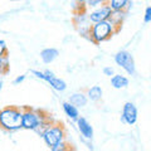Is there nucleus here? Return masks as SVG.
<instances>
[{
    "instance_id": "obj_1",
    "label": "nucleus",
    "mask_w": 151,
    "mask_h": 151,
    "mask_svg": "<svg viewBox=\"0 0 151 151\" xmlns=\"http://www.w3.org/2000/svg\"><path fill=\"white\" fill-rule=\"evenodd\" d=\"M22 112V129L37 131L40 135L43 134L47 127L54 122V120L52 119V115L42 110H34L29 106H23Z\"/></svg>"
},
{
    "instance_id": "obj_2",
    "label": "nucleus",
    "mask_w": 151,
    "mask_h": 151,
    "mask_svg": "<svg viewBox=\"0 0 151 151\" xmlns=\"http://www.w3.org/2000/svg\"><path fill=\"white\" fill-rule=\"evenodd\" d=\"M22 107L5 106L0 108V129L8 132L18 131L22 129Z\"/></svg>"
},
{
    "instance_id": "obj_3",
    "label": "nucleus",
    "mask_w": 151,
    "mask_h": 151,
    "mask_svg": "<svg viewBox=\"0 0 151 151\" xmlns=\"http://www.w3.org/2000/svg\"><path fill=\"white\" fill-rule=\"evenodd\" d=\"M117 32H119V29H117L110 20L94 23V24L91 25V28H89L88 39L92 40L94 44H98V43H102V42L108 40Z\"/></svg>"
},
{
    "instance_id": "obj_4",
    "label": "nucleus",
    "mask_w": 151,
    "mask_h": 151,
    "mask_svg": "<svg viewBox=\"0 0 151 151\" xmlns=\"http://www.w3.org/2000/svg\"><path fill=\"white\" fill-rule=\"evenodd\" d=\"M65 127L62 122H57L54 121L50 126H48L47 129L43 131L42 134V137H43L44 142L47 144L49 149H52L53 146H55L57 144L62 142V141L65 140Z\"/></svg>"
},
{
    "instance_id": "obj_5",
    "label": "nucleus",
    "mask_w": 151,
    "mask_h": 151,
    "mask_svg": "<svg viewBox=\"0 0 151 151\" xmlns=\"http://www.w3.org/2000/svg\"><path fill=\"white\" fill-rule=\"evenodd\" d=\"M115 62L117 65L125 70L126 73L130 76H134L136 73V65H135V59L132 54L127 50H119L115 54Z\"/></svg>"
},
{
    "instance_id": "obj_6",
    "label": "nucleus",
    "mask_w": 151,
    "mask_h": 151,
    "mask_svg": "<svg viewBox=\"0 0 151 151\" xmlns=\"http://www.w3.org/2000/svg\"><path fill=\"white\" fill-rule=\"evenodd\" d=\"M112 10L110 5H108V1H103L102 5H100V8L94 9L93 12H91L88 14V20L92 22L93 24L94 23H100V22H106V20H110L111 17H112Z\"/></svg>"
},
{
    "instance_id": "obj_7",
    "label": "nucleus",
    "mask_w": 151,
    "mask_h": 151,
    "mask_svg": "<svg viewBox=\"0 0 151 151\" xmlns=\"http://www.w3.org/2000/svg\"><path fill=\"white\" fill-rule=\"evenodd\" d=\"M121 121L127 125H135L137 121V108H136L135 103L132 102H126L124 107H122V113H121Z\"/></svg>"
},
{
    "instance_id": "obj_8",
    "label": "nucleus",
    "mask_w": 151,
    "mask_h": 151,
    "mask_svg": "<svg viewBox=\"0 0 151 151\" xmlns=\"http://www.w3.org/2000/svg\"><path fill=\"white\" fill-rule=\"evenodd\" d=\"M43 81L48 82L50 84V87L58 92H63V91H65V88H67V83H65L62 78L55 77L54 73L50 72L49 69H45L43 72Z\"/></svg>"
},
{
    "instance_id": "obj_9",
    "label": "nucleus",
    "mask_w": 151,
    "mask_h": 151,
    "mask_svg": "<svg viewBox=\"0 0 151 151\" xmlns=\"http://www.w3.org/2000/svg\"><path fill=\"white\" fill-rule=\"evenodd\" d=\"M77 126H78V130L79 132L82 134V136L87 140H91L93 137V127L91 126V124L84 119V117H78L77 120Z\"/></svg>"
},
{
    "instance_id": "obj_10",
    "label": "nucleus",
    "mask_w": 151,
    "mask_h": 151,
    "mask_svg": "<svg viewBox=\"0 0 151 151\" xmlns=\"http://www.w3.org/2000/svg\"><path fill=\"white\" fill-rule=\"evenodd\" d=\"M58 55H59V50L55 48H45L40 52V59L43 60V63H45V64L54 62V60L58 58Z\"/></svg>"
},
{
    "instance_id": "obj_11",
    "label": "nucleus",
    "mask_w": 151,
    "mask_h": 151,
    "mask_svg": "<svg viewBox=\"0 0 151 151\" xmlns=\"http://www.w3.org/2000/svg\"><path fill=\"white\" fill-rule=\"evenodd\" d=\"M68 102L72 103L74 107L78 108V107H84L86 106L88 103V100H87V96L83 92H76L69 97Z\"/></svg>"
},
{
    "instance_id": "obj_12",
    "label": "nucleus",
    "mask_w": 151,
    "mask_h": 151,
    "mask_svg": "<svg viewBox=\"0 0 151 151\" xmlns=\"http://www.w3.org/2000/svg\"><path fill=\"white\" fill-rule=\"evenodd\" d=\"M108 5L113 13H124L125 9L132 5V3L127 1V0H111V1H108Z\"/></svg>"
},
{
    "instance_id": "obj_13",
    "label": "nucleus",
    "mask_w": 151,
    "mask_h": 151,
    "mask_svg": "<svg viewBox=\"0 0 151 151\" xmlns=\"http://www.w3.org/2000/svg\"><path fill=\"white\" fill-rule=\"evenodd\" d=\"M111 86L116 89H124L129 86V78L122 74H113L111 77Z\"/></svg>"
},
{
    "instance_id": "obj_14",
    "label": "nucleus",
    "mask_w": 151,
    "mask_h": 151,
    "mask_svg": "<svg viewBox=\"0 0 151 151\" xmlns=\"http://www.w3.org/2000/svg\"><path fill=\"white\" fill-rule=\"evenodd\" d=\"M102 94H103V91L101 86H92L87 89V100L88 101H92V102H98L102 100Z\"/></svg>"
},
{
    "instance_id": "obj_15",
    "label": "nucleus",
    "mask_w": 151,
    "mask_h": 151,
    "mask_svg": "<svg viewBox=\"0 0 151 151\" xmlns=\"http://www.w3.org/2000/svg\"><path fill=\"white\" fill-rule=\"evenodd\" d=\"M63 111L64 113L67 115L70 120H73V121H77L78 120V117H79V112H78V108L77 107H74L72 103H69L68 101H65L63 102Z\"/></svg>"
},
{
    "instance_id": "obj_16",
    "label": "nucleus",
    "mask_w": 151,
    "mask_h": 151,
    "mask_svg": "<svg viewBox=\"0 0 151 151\" xmlns=\"http://www.w3.org/2000/svg\"><path fill=\"white\" fill-rule=\"evenodd\" d=\"M52 151H76V149L72 146V144H69L68 141H62V142L57 144L55 146L50 149Z\"/></svg>"
},
{
    "instance_id": "obj_17",
    "label": "nucleus",
    "mask_w": 151,
    "mask_h": 151,
    "mask_svg": "<svg viewBox=\"0 0 151 151\" xmlns=\"http://www.w3.org/2000/svg\"><path fill=\"white\" fill-rule=\"evenodd\" d=\"M9 72V58H0V74Z\"/></svg>"
},
{
    "instance_id": "obj_18",
    "label": "nucleus",
    "mask_w": 151,
    "mask_h": 151,
    "mask_svg": "<svg viewBox=\"0 0 151 151\" xmlns=\"http://www.w3.org/2000/svg\"><path fill=\"white\" fill-rule=\"evenodd\" d=\"M0 58H9L8 45L3 39H0Z\"/></svg>"
},
{
    "instance_id": "obj_19",
    "label": "nucleus",
    "mask_w": 151,
    "mask_h": 151,
    "mask_svg": "<svg viewBox=\"0 0 151 151\" xmlns=\"http://www.w3.org/2000/svg\"><path fill=\"white\" fill-rule=\"evenodd\" d=\"M144 22L147 24V23L151 22V6H146L145 9V15H144Z\"/></svg>"
},
{
    "instance_id": "obj_20",
    "label": "nucleus",
    "mask_w": 151,
    "mask_h": 151,
    "mask_svg": "<svg viewBox=\"0 0 151 151\" xmlns=\"http://www.w3.org/2000/svg\"><path fill=\"white\" fill-rule=\"evenodd\" d=\"M102 0H88V1H86L84 4H87V6L89 8H96L98 5H102Z\"/></svg>"
},
{
    "instance_id": "obj_21",
    "label": "nucleus",
    "mask_w": 151,
    "mask_h": 151,
    "mask_svg": "<svg viewBox=\"0 0 151 151\" xmlns=\"http://www.w3.org/2000/svg\"><path fill=\"white\" fill-rule=\"evenodd\" d=\"M102 72L105 76H107V77H112V76L115 74V69H113L112 67H105L102 69Z\"/></svg>"
},
{
    "instance_id": "obj_22",
    "label": "nucleus",
    "mask_w": 151,
    "mask_h": 151,
    "mask_svg": "<svg viewBox=\"0 0 151 151\" xmlns=\"http://www.w3.org/2000/svg\"><path fill=\"white\" fill-rule=\"evenodd\" d=\"M24 79H25V74H22V76H19V77H17L15 79H14V84H19V83H22V82H24Z\"/></svg>"
},
{
    "instance_id": "obj_23",
    "label": "nucleus",
    "mask_w": 151,
    "mask_h": 151,
    "mask_svg": "<svg viewBox=\"0 0 151 151\" xmlns=\"http://www.w3.org/2000/svg\"><path fill=\"white\" fill-rule=\"evenodd\" d=\"M3 89V81H0V91Z\"/></svg>"
}]
</instances>
